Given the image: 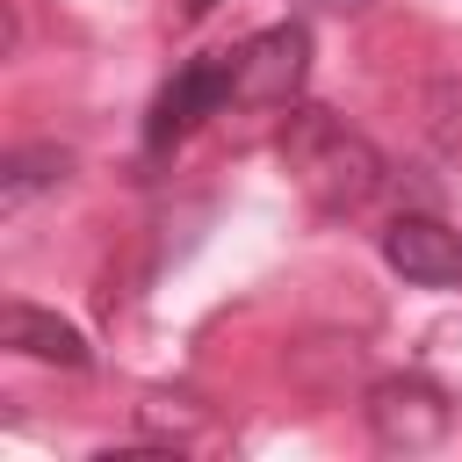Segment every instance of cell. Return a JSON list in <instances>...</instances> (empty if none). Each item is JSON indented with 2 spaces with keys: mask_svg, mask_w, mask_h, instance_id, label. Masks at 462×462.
<instances>
[{
  "mask_svg": "<svg viewBox=\"0 0 462 462\" xmlns=\"http://www.w3.org/2000/svg\"><path fill=\"white\" fill-rule=\"evenodd\" d=\"M282 159H289V173L303 180V195H310L318 209H332V217L368 209V202L383 195V180H390L383 152H375L354 123H339L332 108H296L289 130H282Z\"/></svg>",
  "mask_w": 462,
  "mask_h": 462,
  "instance_id": "obj_1",
  "label": "cell"
},
{
  "mask_svg": "<svg viewBox=\"0 0 462 462\" xmlns=\"http://www.w3.org/2000/svg\"><path fill=\"white\" fill-rule=\"evenodd\" d=\"M224 101H238V51H217V58H195V65H180V72L159 87V101H152L144 144H152V152L180 144V137H188L202 116H217Z\"/></svg>",
  "mask_w": 462,
  "mask_h": 462,
  "instance_id": "obj_2",
  "label": "cell"
},
{
  "mask_svg": "<svg viewBox=\"0 0 462 462\" xmlns=\"http://www.w3.org/2000/svg\"><path fill=\"white\" fill-rule=\"evenodd\" d=\"M448 426H455V411H448V397H440L426 375H383V383L368 390V433H375L383 448H397V455L433 448Z\"/></svg>",
  "mask_w": 462,
  "mask_h": 462,
  "instance_id": "obj_3",
  "label": "cell"
},
{
  "mask_svg": "<svg viewBox=\"0 0 462 462\" xmlns=\"http://www.w3.org/2000/svg\"><path fill=\"white\" fill-rule=\"evenodd\" d=\"M303 72H310V36H303V22H274V29H260V36L238 51V101H253V108H289L296 87H303Z\"/></svg>",
  "mask_w": 462,
  "mask_h": 462,
  "instance_id": "obj_4",
  "label": "cell"
},
{
  "mask_svg": "<svg viewBox=\"0 0 462 462\" xmlns=\"http://www.w3.org/2000/svg\"><path fill=\"white\" fill-rule=\"evenodd\" d=\"M383 260H390L404 282H419V289H455V282H462V238H455L440 217H426V209L390 217Z\"/></svg>",
  "mask_w": 462,
  "mask_h": 462,
  "instance_id": "obj_5",
  "label": "cell"
},
{
  "mask_svg": "<svg viewBox=\"0 0 462 462\" xmlns=\"http://www.w3.org/2000/svg\"><path fill=\"white\" fill-rule=\"evenodd\" d=\"M0 339L29 361H51V368H87V339L79 325H65L58 310H36V303H7L0 310Z\"/></svg>",
  "mask_w": 462,
  "mask_h": 462,
  "instance_id": "obj_6",
  "label": "cell"
},
{
  "mask_svg": "<svg viewBox=\"0 0 462 462\" xmlns=\"http://www.w3.org/2000/svg\"><path fill=\"white\" fill-rule=\"evenodd\" d=\"M65 173H72V152H65V144H22V152H7V159H0V202H7V209H22L29 195L58 188Z\"/></svg>",
  "mask_w": 462,
  "mask_h": 462,
  "instance_id": "obj_7",
  "label": "cell"
},
{
  "mask_svg": "<svg viewBox=\"0 0 462 462\" xmlns=\"http://www.w3.org/2000/svg\"><path fill=\"white\" fill-rule=\"evenodd\" d=\"M296 7H368V0H296Z\"/></svg>",
  "mask_w": 462,
  "mask_h": 462,
  "instance_id": "obj_8",
  "label": "cell"
},
{
  "mask_svg": "<svg viewBox=\"0 0 462 462\" xmlns=\"http://www.w3.org/2000/svg\"><path fill=\"white\" fill-rule=\"evenodd\" d=\"M209 7H217V0H188V14H209Z\"/></svg>",
  "mask_w": 462,
  "mask_h": 462,
  "instance_id": "obj_9",
  "label": "cell"
}]
</instances>
